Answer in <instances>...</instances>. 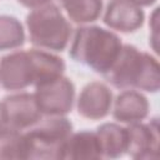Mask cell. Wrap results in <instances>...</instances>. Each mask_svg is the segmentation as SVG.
I'll return each instance as SVG.
<instances>
[{"label":"cell","mask_w":160,"mask_h":160,"mask_svg":"<svg viewBox=\"0 0 160 160\" xmlns=\"http://www.w3.org/2000/svg\"><path fill=\"white\" fill-rule=\"evenodd\" d=\"M114 88L138 89L158 92L160 89V66L156 58L130 44H122L110 69L102 75Z\"/></svg>","instance_id":"1"},{"label":"cell","mask_w":160,"mask_h":160,"mask_svg":"<svg viewBox=\"0 0 160 160\" xmlns=\"http://www.w3.org/2000/svg\"><path fill=\"white\" fill-rule=\"evenodd\" d=\"M121 46V39L112 31L95 25L81 26L75 30L69 56L104 75L118 58Z\"/></svg>","instance_id":"2"},{"label":"cell","mask_w":160,"mask_h":160,"mask_svg":"<svg viewBox=\"0 0 160 160\" xmlns=\"http://www.w3.org/2000/svg\"><path fill=\"white\" fill-rule=\"evenodd\" d=\"M25 24L30 42L40 49L62 51L70 41L71 25L52 2L32 9L26 15Z\"/></svg>","instance_id":"3"},{"label":"cell","mask_w":160,"mask_h":160,"mask_svg":"<svg viewBox=\"0 0 160 160\" xmlns=\"http://www.w3.org/2000/svg\"><path fill=\"white\" fill-rule=\"evenodd\" d=\"M22 132L29 159H64V146L72 134V124L65 116H48Z\"/></svg>","instance_id":"4"},{"label":"cell","mask_w":160,"mask_h":160,"mask_svg":"<svg viewBox=\"0 0 160 160\" xmlns=\"http://www.w3.org/2000/svg\"><path fill=\"white\" fill-rule=\"evenodd\" d=\"M34 98L42 115L65 116L71 111L75 101V85L62 75L36 85Z\"/></svg>","instance_id":"5"},{"label":"cell","mask_w":160,"mask_h":160,"mask_svg":"<svg viewBox=\"0 0 160 160\" xmlns=\"http://www.w3.org/2000/svg\"><path fill=\"white\" fill-rule=\"evenodd\" d=\"M38 81L36 61L31 50L10 52L0 60V84L5 90H24Z\"/></svg>","instance_id":"6"},{"label":"cell","mask_w":160,"mask_h":160,"mask_svg":"<svg viewBox=\"0 0 160 160\" xmlns=\"http://www.w3.org/2000/svg\"><path fill=\"white\" fill-rule=\"evenodd\" d=\"M1 104L6 125L14 130L25 131L42 118L34 94L19 92L8 95L2 99Z\"/></svg>","instance_id":"7"},{"label":"cell","mask_w":160,"mask_h":160,"mask_svg":"<svg viewBox=\"0 0 160 160\" xmlns=\"http://www.w3.org/2000/svg\"><path fill=\"white\" fill-rule=\"evenodd\" d=\"M126 154L132 159H156L159 152V120L128 124Z\"/></svg>","instance_id":"8"},{"label":"cell","mask_w":160,"mask_h":160,"mask_svg":"<svg viewBox=\"0 0 160 160\" xmlns=\"http://www.w3.org/2000/svg\"><path fill=\"white\" fill-rule=\"evenodd\" d=\"M112 105V92L110 88L100 81L86 84L76 102L78 114L89 120L104 119L109 115Z\"/></svg>","instance_id":"9"},{"label":"cell","mask_w":160,"mask_h":160,"mask_svg":"<svg viewBox=\"0 0 160 160\" xmlns=\"http://www.w3.org/2000/svg\"><path fill=\"white\" fill-rule=\"evenodd\" d=\"M145 20L144 10L130 0H112L108 4L102 21L111 30L130 34L138 31Z\"/></svg>","instance_id":"10"},{"label":"cell","mask_w":160,"mask_h":160,"mask_svg":"<svg viewBox=\"0 0 160 160\" xmlns=\"http://www.w3.org/2000/svg\"><path fill=\"white\" fill-rule=\"evenodd\" d=\"M150 105L145 95L136 90H124L120 92L112 109V116L116 121L122 124L140 122L149 115Z\"/></svg>","instance_id":"11"},{"label":"cell","mask_w":160,"mask_h":160,"mask_svg":"<svg viewBox=\"0 0 160 160\" xmlns=\"http://www.w3.org/2000/svg\"><path fill=\"white\" fill-rule=\"evenodd\" d=\"M102 158L116 159L126 154L128 149V130L115 122H104L95 131Z\"/></svg>","instance_id":"12"},{"label":"cell","mask_w":160,"mask_h":160,"mask_svg":"<svg viewBox=\"0 0 160 160\" xmlns=\"http://www.w3.org/2000/svg\"><path fill=\"white\" fill-rule=\"evenodd\" d=\"M101 149L95 131L72 132L64 146V159H101Z\"/></svg>","instance_id":"13"},{"label":"cell","mask_w":160,"mask_h":160,"mask_svg":"<svg viewBox=\"0 0 160 160\" xmlns=\"http://www.w3.org/2000/svg\"><path fill=\"white\" fill-rule=\"evenodd\" d=\"M71 21L89 24L96 21L102 11V0H58Z\"/></svg>","instance_id":"14"},{"label":"cell","mask_w":160,"mask_h":160,"mask_svg":"<svg viewBox=\"0 0 160 160\" xmlns=\"http://www.w3.org/2000/svg\"><path fill=\"white\" fill-rule=\"evenodd\" d=\"M0 159H29L22 131L9 126L0 130Z\"/></svg>","instance_id":"15"},{"label":"cell","mask_w":160,"mask_h":160,"mask_svg":"<svg viewBox=\"0 0 160 160\" xmlns=\"http://www.w3.org/2000/svg\"><path fill=\"white\" fill-rule=\"evenodd\" d=\"M25 44V31L20 20L11 15H0V51L14 50Z\"/></svg>","instance_id":"16"},{"label":"cell","mask_w":160,"mask_h":160,"mask_svg":"<svg viewBox=\"0 0 160 160\" xmlns=\"http://www.w3.org/2000/svg\"><path fill=\"white\" fill-rule=\"evenodd\" d=\"M16 1L28 9H36L51 2V0H16Z\"/></svg>","instance_id":"17"},{"label":"cell","mask_w":160,"mask_h":160,"mask_svg":"<svg viewBox=\"0 0 160 160\" xmlns=\"http://www.w3.org/2000/svg\"><path fill=\"white\" fill-rule=\"evenodd\" d=\"M131 2H134L135 5H138V6H150V5H152V4H155L156 2V0H130Z\"/></svg>","instance_id":"18"},{"label":"cell","mask_w":160,"mask_h":160,"mask_svg":"<svg viewBox=\"0 0 160 160\" xmlns=\"http://www.w3.org/2000/svg\"><path fill=\"white\" fill-rule=\"evenodd\" d=\"M8 125H6V121H5V115H4V109H2V104L0 102V130L5 129Z\"/></svg>","instance_id":"19"}]
</instances>
